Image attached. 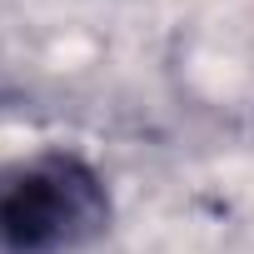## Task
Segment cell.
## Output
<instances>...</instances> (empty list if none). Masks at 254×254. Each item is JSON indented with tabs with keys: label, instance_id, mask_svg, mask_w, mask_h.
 <instances>
[{
	"label": "cell",
	"instance_id": "obj_1",
	"mask_svg": "<svg viewBox=\"0 0 254 254\" xmlns=\"http://www.w3.org/2000/svg\"><path fill=\"white\" fill-rule=\"evenodd\" d=\"M110 190L80 155H35L0 175V249L75 254L110 229Z\"/></svg>",
	"mask_w": 254,
	"mask_h": 254
}]
</instances>
